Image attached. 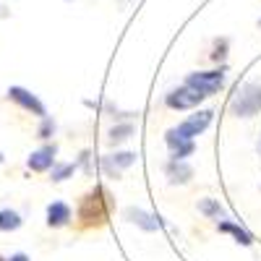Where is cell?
<instances>
[{
  "instance_id": "cell-18",
  "label": "cell",
  "mask_w": 261,
  "mask_h": 261,
  "mask_svg": "<svg viewBox=\"0 0 261 261\" xmlns=\"http://www.w3.org/2000/svg\"><path fill=\"white\" fill-rule=\"evenodd\" d=\"M53 130H55V123L50 118H42V128H39V136L42 139H50L53 136Z\"/></svg>"
},
{
  "instance_id": "cell-2",
  "label": "cell",
  "mask_w": 261,
  "mask_h": 261,
  "mask_svg": "<svg viewBox=\"0 0 261 261\" xmlns=\"http://www.w3.org/2000/svg\"><path fill=\"white\" fill-rule=\"evenodd\" d=\"M230 110L238 118H253L261 113V84H246L230 102Z\"/></svg>"
},
{
  "instance_id": "cell-8",
  "label": "cell",
  "mask_w": 261,
  "mask_h": 261,
  "mask_svg": "<svg viewBox=\"0 0 261 261\" xmlns=\"http://www.w3.org/2000/svg\"><path fill=\"white\" fill-rule=\"evenodd\" d=\"M134 162H136V154H134V151H118V154L105 157V160H102V167H105V172H107V175L118 178V175H120V170L130 167Z\"/></svg>"
},
{
  "instance_id": "cell-15",
  "label": "cell",
  "mask_w": 261,
  "mask_h": 261,
  "mask_svg": "<svg viewBox=\"0 0 261 261\" xmlns=\"http://www.w3.org/2000/svg\"><path fill=\"white\" fill-rule=\"evenodd\" d=\"M199 209H201V214H206V217H225V209H222V204L220 201H214V199H201L199 201Z\"/></svg>"
},
{
  "instance_id": "cell-12",
  "label": "cell",
  "mask_w": 261,
  "mask_h": 261,
  "mask_svg": "<svg viewBox=\"0 0 261 261\" xmlns=\"http://www.w3.org/2000/svg\"><path fill=\"white\" fill-rule=\"evenodd\" d=\"M71 222V206L63 204V201H53L47 206V225L50 227H63Z\"/></svg>"
},
{
  "instance_id": "cell-17",
  "label": "cell",
  "mask_w": 261,
  "mask_h": 261,
  "mask_svg": "<svg viewBox=\"0 0 261 261\" xmlns=\"http://www.w3.org/2000/svg\"><path fill=\"white\" fill-rule=\"evenodd\" d=\"M73 170H76L73 162H68V165H53V180H65Z\"/></svg>"
},
{
  "instance_id": "cell-9",
  "label": "cell",
  "mask_w": 261,
  "mask_h": 261,
  "mask_svg": "<svg viewBox=\"0 0 261 261\" xmlns=\"http://www.w3.org/2000/svg\"><path fill=\"white\" fill-rule=\"evenodd\" d=\"M55 151H58L55 146H42V149L32 151L29 160H27L29 170H34V172H45V170H50V167L55 165Z\"/></svg>"
},
{
  "instance_id": "cell-21",
  "label": "cell",
  "mask_w": 261,
  "mask_h": 261,
  "mask_svg": "<svg viewBox=\"0 0 261 261\" xmlns=\"http://www.w3.org/2000/svg\"><path fill=\"white\" fill-rule=\"evenodd\" d=\"M258 27H261V18H258Z\"/></svg>"
},
{
  "instance_id": "cell-10",
  "label": "cell",
  "mask_w": 261,
  "mask_h": 261,
  "mask_svg": "<svg viewBox=\"0 0 261 261\" xmlns=\"http://www.w3.org/2000/svg\"><path fill=\"white\" fill-rule=\"evenodd\" d=\"M165 172H167L170 183H180V186L193 178V167H191L186 160H170L167 167H165Z\"/></svg>"
},
{
  "instance_id": "cell-14",
  "label": "cell",
  "mask_w": 261,
  "mask_h": 261,
  "mask_svg": "<svg viewBox=\"0 0 261 261\" xmlns=\"http://www.w3.org/2000/svg\"><path fill=\"white\" fill-rule=\"evenodd\" d=\"M18 227H21L18 212H13V209H0V230L11 232V230H18Z\"/></svg>"
},
{
  "instance_id": "cell-19",
  "label": "cell",
  "mask_w": 261,
  "mask_h": 261,
  "mask_svg": "<svg viewBox=\"0 0 261 261\" xmlns=\"http://www.w3.org/2000/svg\"><path fill=\"white\" fill-rule=\"evenodd\" d=\"M8 261H29V256H27V253H13Z\"/></svg>"
},
{
  "instance_id": "cell-7",
  "label": "cell",
  "mask_w": 261,
  "mask_h": 261,
  "mask_svg": "<svg viewBox=\"0 0 261 261\" xmlns=\"http://www.w3.org/2000/svg\"><path fill=\"white\" fill-rule=\"evenodd\" d=\"M165 141H167V146H170V157H172V160H186V157H191L193 151H196V144H193L191 139H180L172 128L165 134Z\"/></svg>"
},
{
  "instance_id": "cell-13",
  "label": "cell",
  "mask_w": 261,
  "mask_h": 261,
  "mask_svg": "<svg viewBox=\"0 0 261 261\" xmlns=\"http://www.w3.org/2000/svg\"><path fill=\"white\" fill-rule=\"evenodd\" d=\"M220 230H222V232H230V235H232L241 246H251V243H253L251 232H248V230H243V227H238L235 222H227V220H225V222H220Z\"/></svg>"
},
{
  "instance_id": "cell-5",
  "label": "cell",
  "mask_w": 261,
  "mask_h": 261,
  "mask_svg": "<svg viewBox=\"0 0 261 261\" xmlns=\"http://www.w3.org/2000/svg\"><path fill=\"white\" fill-rule=\"evenodd\" d=\"M212 115H214L212 110H199L196 115H191L186 123H180L178 128H172V130H175V134H178L180 139H191V141H193V136H199L201 130H206V128H209Z\"/></svg>"
},
{
  "instance_id": "cell-3",
  "label": "cell",
  "mask_w": 261,
  "mask_h": 261,
  "mask_svg": "<svg viewBox=\"0 0 261 261\" xmlns=\"http://www.w3.org/2000/svg\"><path fill=\"white\" fill-rule=\"evenodd\" d=\"M225 81H227L225 71H204V73H191V76L186 79V84H188V86H193L196 92H201L204 97H212L214 92H220L222 86H225Z\"/></svg>"
},
{
  "instance_id": "cell-6",
  "label": "cell",
  "mask_w": 261,
  "mask_h": 261,
  "mask_svg": "<svg viewBox=\"0 0 261 261\" xmlns=\"http://www.w3.org/2000/svg\"><path fill=\"white\" fill-rule=\"evenodd\" d=\"M8 97H11L16 105L24 107V110H29L32 115H37V118H47L45 105H42L29 89H24V86H11V89H8Z\"/></svg>"
},
{
  "instance_id": "cell-11",
  "label": "cell",
  "mask_w": 261,
  "mask_h": 261,
  "mask_svg": "<svg viewBox=\"0 0 261 261\" xmlns=\"http://www.w3.org/2000/svg\"><path fill=\"white\" fill-rule=\"evenodd\" d=\"M125 217L134 225H139V227H144V230H157V227H162V222H160V217H151L149 212H144V209H136V206H130V209H125Z\"/></svg>"
},
{
  "instance_id": "cell-16",
  "label": "cell",
  "mask_w": 261,
  "mask_h": 261,
  "mask_svg": "<svg viewBox=\"0 0 261 261\" xmlns=\"http://www.w3.org/2000/svg\"><path fill=\"white\" fill-rule=\"evenodd\" d=\"M130 136H134V123H123V125H115L110 130V141L113 144H120V141H125Z\"/></svg>"
},
{
  "instance_id": "cell-4",
  "label": "cell",
  "mask_w": 261,
  "mask_h": 261,
  "mask_svg": "<svg viewBox=\"0 0 261 261\" xmlns=\"http://www.w3.org/2000/svg\"><path fill=\"white\" fill-rule=\"evenodd\" d=\"M201 99H206V97H204L201 92H196L193 86H188V84H183L180 89H172V92L165 97V102H167L170 110H191V107L201 105Z\"/></svg>"
},
{
  "instance_id": "cell-20",
  "label": "cell",
  "mask_w": 261,
  "mask_h": 261,
  "mask_svg": "<svg viewBox=\"0 0 261 261\" xmlns=\"http://www.w3.org/2000/svg\"><path fill=\"white\" fill-rule=\"evenodd\" d=\"M0 162H3V154H0Z\"/></svg>"
},
{
  "instance_id": "cell-1",
  "label": "cell",
  "mask_w": 261,
  "mask_h": 261,
  "mask_svg": "<svg viewBox=\"0 0 261 261\" xmlns=\"http://www.w3.org/2000/svg\"><path fill=\"white\" fill-rule=\"evenodd\" d=\"M107 214H110V196H107L102 188H94V191L81 201V209H79V217H81L86 225H99V222H105Z\"/></svg>"
}]
</instances>
